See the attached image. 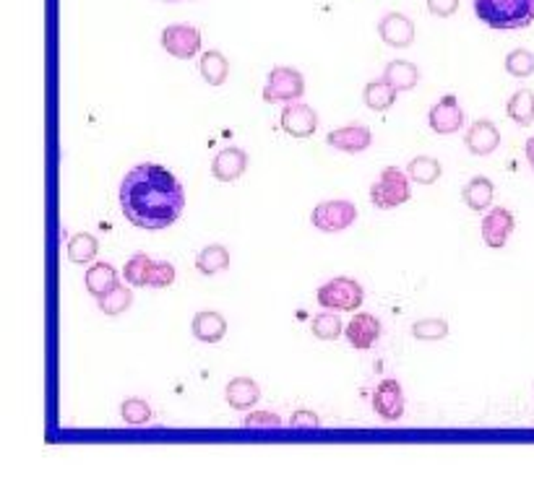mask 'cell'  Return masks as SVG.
I'll use <instances>...</instances> for the list:
<instances>
[{"label":"cell","mask_w":534,"mask_h":499,"mask_svg":"<svg viewBox=\"0 0 534 499\" xmlns=\"http://www.w3.org/2000/svg\"><path fill=\"white\" fill-rule=\"evenodd\" d=\"M406 175L417 185H433L443 175V167L441 161L433 157H415L406 164Z\"/></svg>","instance_id":"cell-25"},{"label":"cell","mask_w":534,"mask_h":499,"mask_svg":"<svg viewBox=\"0 0 534 499\" xmlns=\"http://www.w3.org/2000/svg\"><path fill=\"white\" fill-rule=\"evenodd\" d=\"M311 328H313L315 339H321V341H336L342 333H344V322H342V318L336 315V310L315 315L313 322H311Z\"/></svg>","instance_id":"cell-30"},{"label":"cell","mask_w":534,"mask_h":499,"mask_svg":"<svg viewBox=\"0 0 534 499\" xmlns=\"http://www.w3.org/2000/svg\"><path fill=\"white\" fill-rule=\"evenodd\" d=\"M506 71L516 76V78H529L534 73V53L519 47L506 55Z\"/></svg>","instance_id":"cell-32"},{"label":"cell","mask_w":534,"mask_h":499,"mask_svg":"<svg viewBox=\"0 0 534 499\" xmlns=\"http://www.w3.org/2000/svg\"><path fill=\"white\" fill-rule=\"evenodd\" d=\"M84 284L89 289V294L99 300V297H105V294H108L110 289H115L120 281H118V270H115V266H110V263H94V266L87 270V276H84Z\"/></svg>","instance_id":"cell-20"},{"label":"cell","mask_w":534,"mask_h":499,"mask_svg":"<svg viewBox=\"0 0 534 499\" xmlns=\"http://www.w3.org/2000/svg\"><path fill=\"white\" fill-rule=\"evenodd\" d=\"M373 409L386 422H399L405 416V391L396 380H381L373 392Z\"/></svg>","instance_id":"cell-11"},{"label":"cell","mask_w":534,"mask_h":499,"mask_svg":"<svg viewBox=\"0 0 534 499\" xmlns=\"http://www.w3.org/2000/svg\"><path fill=\"white\" fill-rule=\"evenodd\" d=\"M154 266H157V260H151L149 255L144 252H139V255H133L126 268H123V273H126V281L130 286H149L151 281V273H154Z\"/></svg>","instance_id":"cell-28"},{"label":"cell","mask_w":534,"mask_h":499,"mask_svg":"<svg viewBox=\"0 0 534 499\" xmlns=\"http://www.w3.org/2000/svg\"><path fill=\"white\" fill-rule=\"evenodd\" d=\"M427 125H430V130L433 133H438V136H451V133H457L461 130V125H464V109L459 105V97L457 94H446L441 97L430 112H427Z\"/></svg>","instance_id":"cell-7"},{"label":"cell","mask_w":534,"mask_h":499,"mask_svg":"<svg viewBox=\"0 0 534 499\" xmlns=\"http://www.w3.org/2000/svg\"><path fill=\"white\" fill-rule=\"evenodd\" d=\"M412 336L417 341H441L448 336V322L443 318H425L412 325Z\"/></svg>","instance_id":"cell-31"},{"label":"cell","mask_w":534,"mask_h":499,"mask_svg":"<svg viewBox=\"0 0 534 499\" xmlns=\"http://www.w3.org/2000/svg\"><path fill=\"white\" fill-rule=\"evenodd\" d=\"M248 169V154L238 146H227L211 159V175L220 182H235Z\"/></svg>","instance_id":"cell-14"},{"label":"cell","mask_w":534,"mask_h":499,"mask_svg":"<svg viewBox=\"0 0 534 499\" xmlns=\"http://www.w3.org/2000/svg\"><path fill=\"white\" fill-rule=\"evenodd\" d=\"M97 252H99V242H97L94 234L78 232L68 239V260L71 263H81V266L92 263L94 258H97Z\"/></svg>","instance_id":"cell-26"},{"label":"cell","mask_w":534,"mask_h":499,"mask_svg":"<svg viewBox=\"0 0 534 499\" xmlns=\"http://www.w3.org/2000/svg\"><path fill=\"white\" fill-rule=\"evenodd\" d=\"M282 130L293 138H311L315 130H318V115L313 107L303 105V102H293L282 109Z\"/></svg>","instance_id":"cell-10"},{"label":"cell","mask_w":534,"mask_h":499,"mask_svg":"<svg viewBox=\"0 0 534 499\" xmlns=\"http://www.w3.org/2000/svg\"><path fill=\"white\" fill-rule=\"evenodd\" d=\"M305 94V78L303 73L287 66H277L272 68L266 87H263V102L274 105V102H297Z\"/></svg>","instance_id":"cell-5"},{"label":"cell","mask_w":534,"mask_h":499,"mask_svg":"<svg viewBox=\"0 0 534 499\" xmlns=\"http://www.w3.org/2000/svg\"><path fill=\"white\" fill-rule=\"evenodd\" d=\"M415 24H412V18L405 16V14H386V16L378 21V36L386 42L388 47H399V50H405L409 47L412 42H415Z\"/></svg>","instance_id":"cell-12"},{"label":"cell","mask_w":534,"mask_h":499,"mask_svg":"<svg viewBox=\"0 0 534 499\" xmlns=\"http://www.w3.org/2000/svg\"><path fill=\"white\" fill-rule=\"evenodd\" d=\"M318 304L323 310H336V312H354L363 300H365V291L360 281L354 279H347V276H339V279H332L326 284L318 289L315 294Z\"/></svg>","instance_id":"cell-4"},{"label":"cell","mask_w":534,"mask_h":499,"mask_svg":"<svg viewBox=\"0 0 534 499\" xmlns=\"http://www.w3.org/2000/svg\"><path fill=\"white\" fill-rule=\"evenodd\" d=\"M475 14L490 29H524L534 21V0H472Z\"/></svg>","instance_id":"cell-2"},{"label":"cell","mask_w":534,"mask_h":499,"mask_svg":"<svg viewBox=\"0 0 534 499\" xmlns=\"http://www.w3.org/2000/svg\"><path fill=\"white\" fill-rule=\"evenodd\" d=\"M172 281H175V266L167 263V260H157L149 286H154V289H167Z\"/></svg>","instance_id":"cell-35"},{"label":"cell","mask_w":534,"mask_h":499,"mask_svg":"<svg viewBox=\"0 0 534 499\" xmlns=\"http://www.w3.org/2000/svg\"><path fill=\"white\" fill-rule=\"evenodd\" d=\"M227 266H230V252H227V248H221V245H209L196 258V268L201 270L203 276L221 273Z\"/></svg>","instance_id":"cell-27"},{"label":"cell","mask_w":534,"mask_h":499,"mask_svg":"<svg viewBox=\"0 0 534 499\" xmlns=\"http://www.w3.org/2000/svg\"><path fill=\"white\" fill-rule=\"evenodd\" d=\"M461 198H464V203H467L472 211H485V209H490V203H493V198H496V185L488 178L478 175V178H472L464 185Z\"/></svg>","instance_id":"cell-19"},{"label":"cell","mask_w":534,"mask_h":499,"mask_svg":"<svg viewBox=\"0 0 534 499\" xmlns=\"http://www.w3.org/2000/svg\"><path fill=\"white\" fill-rule=\"evenodd\" d=\"M344 336H347V341H350L354 349L368 351V349H373V343L381 339V321H378L375 315L360 312V315H354V318L347 322Z\"/></svg>","instance_id":"cell-15"},{"label":"cell","mask_w":534,"mask_h":499,"mask_svg":"<svg viewBox=\"0 0 534 499\" xmlns=\"http://www.w3.org/2000/svg\"><path fill=\"white\" fill-rule=\"evenodd\" d=\"M199 71H201L203 81L211 87H221L230 76V60L220 53V50H209L201 55L199 60Z\"/></svg>","instance_id":"cell-23"},{"label":"cell","mask_w":534,"mask_h":499,"mask_svg":"<svg viewBox=\"0 0 534 499\" xmlns=\"http://www.w3.org/2000/svg\"><path fill=\"white\" fill-rule=\"evenodd\" d=\"M506 115L514 120L516 125H521V127H527V125L534 123V91L529 89H519L508 99V105H506Z\"/></svg>","instance_id":"cell-24"},{"label":"cell","mask_w":534,"mask_h":499,"mask_svg":"<svg viewBox=\"0 0 534 499\" xmlns=\"http://www.w3.org/2000/svg\"><path fill=\"white\" fill-rule=\"evenodd\" d=\"M97 304H99V312H105V315H120L133 304V291L126 284H118L105 297H99Z\"/></svg>","instance_id":"cell-29"},{"label":"cell","mask_w":534,"mask_h":499,"mask_svg":"<svg viewBox=\"0 0 534 499\" xmlns=\"http://www.w3.org/2000/svg\"><path fill=\"white\" fill-rule=\"evenodd\" d=\"M162 47L178 60H190L201 50V32L188 24H172L162 32Z\"/></svg>","instance_id":"cell-8"},{"label":"cell","mask_w":534,"mask_h":499,"mask_svg":"<svg viewBox=\"0 0 534 499\" xmlns=\"http://www.w3.org/2000/svg\"><path fill=\"white\" fill-rule=\"evenodd\" d=\"M464 146H467L469 154H475V157H490L498 146H500V130H498L496 123H490V120H478V123L467 130Z\"/></svg>","instance_id":"cell-16"},{"label":"cell","mask_w":534,"mask_h":499,"mask_svg":"<svg viewBox=\"0 0 534 499\" xmlns=\"http://www.w3.org/2000/svg\"><path fill=\"white\" fill-rule=\"evenodd\" d=\"M412 198V188H409V175L399 172L396 167H386L381 172V178L373 182L370 188V200L375 209H399Z\"/></svg>","instance_id":"cell-3"},{"label":"cell","mask_w":534,"mask_h":499,"mask_svg":"<svg viewBox=\"0 0 534 499\" xmlns=\"http://www.w3.org/2000/svg\"><path fill=\"white\" fill-rule=\"evenodd\" d=\"M384 78H386L388 84L396 91H409L420 84V71H417V66H412L409 60H394V63H388L386 66Z\"/></svg>","instance_id":"cell-21"},{"label":"cell","mask_w":534,"mask_h":499,"mask_svg":"<svg viewBox=\"0 0 534 499\" xmlns=\"http://www.w3.org/2000/svg\"><path fill=\"white\" fill-rule=\"evenodd\" d=\"M326 143L334 146L336 151H344V154H363L373 143V133L370 127L365 125L354 123V125H344V127H336L326 136Z\"/></svg>","instance_id":"cell-13"},{"label":"cell","mask_w":534,"mask_h":499,"mask_svg":"<svg viewBox=\"0 0 534 499\" xmlns=\"http://www.w3.org/2000/svg\"><path fill=\"white\" fill-rule=\"evenodd\" d=\"M457 8H459V0H427V11L438 18L454 16Z\"/></svg>","instance_id":"cell-36"},{"label":"cell","mask_w":534,"mask_h":499,"mask_svg":"<svg viewBox=\"0 0 534 499\" xmlns=\"http://www.w3.org/2000/svg\"><path fill=\"white\" fill-rule=\"evenodd\" d=\"M193 336L201 341V343H220L227 336V321L224 315L214 312V310H203L193 318Z\"/></svg>","instance_id":"cell-17"},{"label":"cell","mask_w":534,"mask_h":499,"mask_svg":"<svg viewBox=\"0 0 534 499\" xmlns=\"http://www.w3.org/2000/svg\"><path fill=\"white\" fill-rule=\"evenodd\" d=\"M120 209L133 227L162 232L183 214V185L162 164H139L120 182Z\"/></svg>","instance_id":"cell-1"},{"label":"cell","mask_w":534,"mask_h":499,"mask_svg":"<svg viewBox=\"0 0 534 499\" xmlns=\"http://www.w3.org/2000/svg\"><path fill=\"white\" fill-rule=\"evenodd\" d=\"M165 3H178V0H165Z\"/></svg>","instance_id":"cell-39"},{"label":"cell","mask_w":534,"mask_h":499,"mask_svg":"<svg viewBox=\"0 0 534 499\" xmlns=\"http://www.w3.org/2000/svg\"><path fill=\"white\" fill-rule=\"evenodd\" d=\"M354 219H357V206L350 200H323V203L315 206L313 214H311L315 229L326 234L344 232L347 227L354 224Z\"/></svg>","instance_id":"cell-6"},{"label":"cell","mask_w":534,"mask_h":499,"mask_svg":"<svg viewBox=\"0 0 534 499\" xmlns=\"http://www.w3.org/2000/svg\"><path fill=\"white\" fill-rule=\"evenodd\" d=\"M224 398H227V403L232 409L248 411L258 403L261 388L256 385V380H251V377H235V380H230V385L224 391Z\"/></svg>","instance_id":"cell-18"},{"label":"cell","mask_w":534,"mask_h":499,"mask_svg":"<svg viewBox=\"0 0 534 499\" xmlns=\"http://www.w3.org/2000/svg\"><path fill=\"white\" fill-rule=\"evenodd\" d=\"M245 427L248 429H277L282 427V419L272 411H253L251 416H245Z\"/></svg>","instance_id":"cell-34"},{"label":"cell","mask_w":534,"mask_h":499,"mask_svg":"<svg viewBox=\"0 0 534 499\" xmlns=\"http://www.w3.org/2000/svg\"><path fill=\"white\" fill-rule=\"evenodd\" d=\"M120 416H123V422L130 424V427H141V424H149V419H151V409H149L147 401H141V398H130V401H126V403L120 406Z\"/></svg>","instance_id":"cell-33"},{"label":"cell","mask_w":534,"mask_h":499,"mask_svg":"<svg viewBox=\"0 0 534 499\" xmlns=\"http://www.w3.org/2000/svg\"><path fill=\"white\" fill-rule=\"evenodd\" d=\"M290 427L293 429H318L321 427V419L315 416L313 411H295L293 419H290Z\"/></svg>","instance_id":"cell-37"},{"label":"cell","mask_w":534,"mask_h":499,"mask_svg":"<svg viewBox=\"0 0 534 499\" xmlns=\"http://www.w3.org/2000/svg\"><path fill=\"white\" fill-rule=\"evenodd\" d=\"M524 154H527V161H529V167H532L534 172V136L527 141V146H524Z\"/></svg>","instance_id":"cell-38"},{"label":"cell","mask_w":534,"mask_h":499,"mask_svg":"<svg viewBox=\"0 0 534 499\" xmlns=\"http://www.w3.org/2000/svg\"><path fill=\"white\" fill-rule=\"evenodd\" d=\"M396 94L399 91L394 89L391 84H388L386 78H381V81H370L365 91H363V102L368 105V109L373 112H386L396 105Z\"/></svg>","instance_id":"cell-22"},{"label":"cell","mask_w":534,"mask_h":499,"mask_svg":"<svg viewBox=\"0 0 534 499\" xmlns=\"http://www.w3.org/2000/svg\"><path fill=\"white\" fill-rule=\"evenodd\" d=\"M514 229L516 219L508 209H490L482 219V242L490 250H503Z\"/></svg>","instance_id":"cell-9"}]
</instances>
